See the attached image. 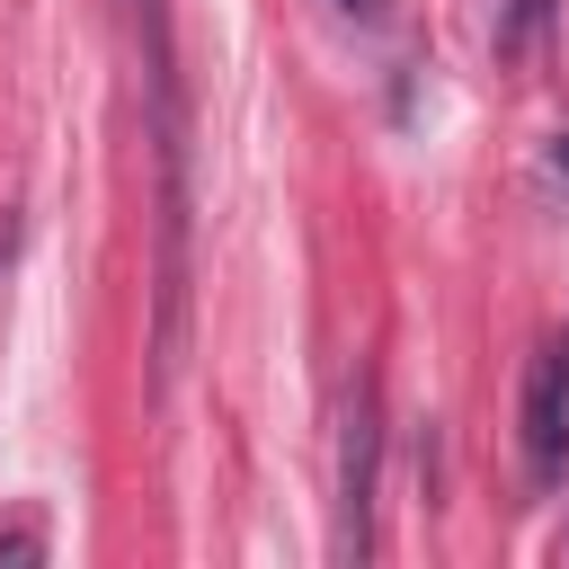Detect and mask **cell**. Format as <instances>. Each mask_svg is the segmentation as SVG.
I'll list each match as a JSON object with an SVG mask.
<instances>
[{"instance_id":"obj_1","label":"cell","mask_w":569,"mask_h":569,"mask_svg":"<svg viewBox=\"0 0 569 569\" xmlns=\"http://www.w3.org/2000/svg\"><path fill=\"white\" fill-rule=\"evenodd\" d=\"M373 489H382V418H373V373H356L338 418V560L373 551Z\"/></svg>"},{"instance_id":"obj_2","label":"cell","mask_w":569,"mask_h":569,"mask_svg":"<svg viewBox=\"0 0 569 569\" xmlns=\"http://www.w3.org/2000/svg\"><path fill=\"white\" fill-rule=\"evenodd\" d=\"M516 445H525V480H533V489H560V480H569V347H560V338L525 356Z\"/></svg>"},{"instance_id":"obj_3","label":"cell","mask_w":569,"mask_h":569,"mask_svg":"<svg viewBox=\"0 0 569 569\" xmlns=\"http://www.w3.org/2000/svg\"><path fill=\"white\" fill-rule=\"evenodd\" d=\"M551 9H560V0H507V44H533V36L551 27Z\"/></svg>"},{"instance_id":"obj_4","label":"cell","mask_w":569,"mask_h":569,"mask_svg":"<svg viewBox=\"0 0 569 569\" xmlns=\"http://www.w3.org/2000/svg\"><path fill=\"white\" fill-rule=\"evenodd\" d=\"M44 551V533H0V560H36Z\"/></svg>"},{"instance_id":"obj_5","label":"cell","mask_w":569,"mask_h":569,"mask_svg":"<svg viewBox=\"0 0 569 569\" xmlns=\"http://www.w3.org/2000/svg\"><path fill=\"white\" fill-rule=\"evenodd\" d=\"M338 9H347V18H382L391 0H338Z\"/></svg>"},{"instance_id":"obj_6","label":"cell","mask_w":569,"mask_h":569,"mask_svg":"<svg viewBox=\"0 0 569 569\" xmlns=\"http://www.w3.org/2000/svg\"><path fill=\"white\" fill-rule=\"evenodd\" d=\"M9 240H18V222H9V213H0V267H9Z\"/></svg>"},{"instance_id":"obj_7","label":"cell","mask_w":569,"mask_h":569,"mask_svg":"<svg viewBox=\"0 0 569 569\" xmlns=\"http://www.w3.org/2000/svg\"><path fill=\"white\" fill-rule=\"evenodd\" d=\"M551 169H560V178H569V133H560V142H551Z\"/></svg>"},{"instance_id":"obj_8","label":"cell","mask_w":569,"mask_h":569,"mask_svg":"<svg viewBox=\"0 0 569 569\" xmlns=\"http://www.w3.org/2000/svg\"><path fill=\"white\" fill-rule=\"evenodd\" d=\"M560 551H569V533H560Z\"/></svg>"}]
</instances>
